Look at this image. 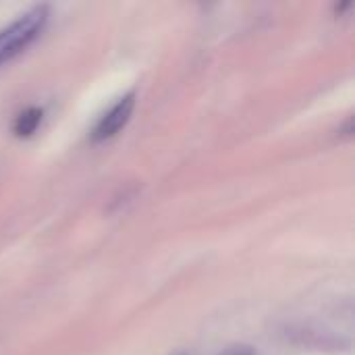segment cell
I'll return each instance as SVG.
<instances>
[{
	"label": "cell",
	"instance_id": "cell-2",
	"mask_svg": "<svg viewBox=\"0 0 355 355\" xmlns=\"http://www.w3.org/2000/svg\"><path fill=\"white\" fill-rule=\"evenodd\" d=\"M135 108V92H129L127 96H123L121 100H116L96 123L94 131H92V139L94 141H106L110 137H114L131 119V112Z\"/></svg>",
	"mask_w": 355,
	"mask_h": 355
},
{
	"label": "cell",
	"instance_id": "cell-3",
	"mask_svg": "<svg viewBox=\"0 0 355 355\" xmlns=\"http://www.w3.org/2000/svg\"><path fill=\"white\" fill-rule=\"evenodd\" d=\"M44 119V110L37 108V106H29L25 108L17 119H15V125H12V131L17 137H29L35 133V129L40 127Z\"/></svg>",
	"mask_w": 355,
	"mask_h": 355
},
{
	"label": "cell",
	"instance_id": "cell-1",
	"mask_svg": "<svg viewBox=\"0 0 355 355\" xmlns=\"http://www.w3.org/2000/svg\"><path fill=\"white\" fill-rule=\"evenodd\" d=\"M48 21V6L37 4L17 17L10 25L0 29V64L12 60L21 54L46 27Z\"/></svg>",
	"mask_w": 355,
	"mask_h": 355
},
{
	"label": "cell",
	"instance_id": "cell-4",
	"mask_svg": "<svg viewBox=\"0 0 355 355\" xmlns=\"http://www.w3.org/2000/svg\"><path fill=\"white\" fill-rule=\"evenodd\" d=\"M220 355H258L250 345H231Z\"/></svg>",
	"mask_w": 355,
	"mask_h": 355
}]
</instances>
